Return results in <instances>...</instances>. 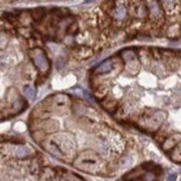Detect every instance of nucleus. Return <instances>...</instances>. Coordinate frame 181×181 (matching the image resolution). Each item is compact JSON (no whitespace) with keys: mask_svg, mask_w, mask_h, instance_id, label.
Here are the masks:
<instances>
[{"mask_svg":"<svg viewBox=\"0 0 181 181\" xmlns=\"http://www.w3.org/2000/svg\"><path fill=\"white\" fill-rule=\"evenodd\" d=\"M31 56H32V59H34V63L35 65L38 67V69L42 73H46V72L49 69V63H48V59L46 57L45 53L44 50L42 49H34L31 52Z\"/></svg>","mask_w":181,"mask_h":181,"instance_id":"obj_4","label":"nucleus"},{"mask_svg":"<svg viewBox=\"0 0 181 181\" xmlns=\"http://www.w3.org/2000/svg\"><path fill=\"white\" fill-rule=\"evenodd\" d=\"M175 179H177V175H169L168 178H167V181H175Z\"/></svg>","mask_w":181,"mask_h":181,"instance_id":"obj_14","label":"nucleus"},{"mask_svg":"<svg viewBox=\"0 0 181 181\" xmlns=\"http://www.w3.org/2000/svg\"><path fill=\"white\" fill-rule=\"evenodd\" d=\"M84 97L87 98L90 102H94V97L92 96V94H90V92H87V90H84Z\"/></svg>","mask_w":181,"mask_h":181,"instance_id":"obj_13","label":"nucleus"},{"mask_svg":"<svg viewBox=\"0 0 181 181\" xmlns=\"http://www.w3.org/2000/svg\"><path fill=\"white\" fill-rule=\"evenodd\" d=\"M24 95L30 100H32L36 95V90L35 87H32V86H25L24 87Z\"/></svg>","mask_w":181,"mask_h":181,"instance_id":"obj_9","label":"nucleus"},{"mask_svg":"<svg viewBox=\"0 0 181 181\" xmlns=\"http://www.w3.org/2000/svg\"><path fill=\"white\" fill-rule=\"evenodd\" d=\"M45 104L49 111L57 114H63L69 109L71 101L64 94H56L54 96L48 97L45 101Z\"/></svg>","mask_w":181,"mask_h":181,"instance_id":"obj_3","label":"nucleus"},{"mask_svg":"<svg viewBox=\"0 0 181 181\" xmlns=\"http://www.w3.org/2000/svg\"><path fill=\"white\" fill-rule=\"evenodd\" d=\"M143 180L144 181H154L155 180V175L154 173H152V172L146 173L144 177H143Z\"/></svg>","mask_w":181,"mask_h":181,"instance_id":"obj_12","label":"nucleus"},{"mask_svg":"<svg viewBox=\"0 0 181 181\" xmlns=\"http://www.w3.org/2000/svg\"><path fill=\"white\" fill-rule=\"evenodd\" d=\"M31 153V151L29 150V148H19L17 149V155L18 157H26V155H29Z\"/></svg>","mask_w":181,"mask_h":181,"instance_id":"obj_11","label":"nucleus"},{"mask_svg":"<svg viewBox=\"0 0 181 181\" xmlns=\"http://www.w3.org/2000/svg\"><path fill=\"white\" fill-rule=\"evenodd\" d=\"M47 151L58 159H69L75 152L74 138L69 133H56L42 142Z\"/></svg>","mask_w":181,"mask_h":181,"instance_id":"obj_1","label":"nucleus"},{"mask_svg":"<svg viewBox=\"0 0 181 181\" xmlns=\"http://www.w3.org/2000/svg\"><path fill=\"white\" fill-rule=\"evenodd\" d=\"M148 5H149L148 7H149L151 15H153V16H158L159 13H160V9H159L158 2H155V1H150Z\"/></svg>","mask_w":181,"mask_h":181,"instance_id":"obj_10","label":"nucleus"},{"mask_svg":"<svg viewBox=\"0 0 181 181\" xmlns=\"http://www.w3.org/2000/svg\"><path fill=\"white\" fill-rule=\"evenodd\" d=\"M180 138H181V135H173L172 138H170L169 140H167L165 143L163 144V149L169 150V149H171V148H173V146H175L179 141V140H177V139H180Z\"/></svg>","mask_w":181,"mask_h":181,"instance_id":"obj_6","label":"nucleus"},{"mask_svg":"<svg viewBox=\"0 0 181 181\" xmlns=\"http://www.w3.org/2000/svg\"><path fill=\"white\" fill-rule=\"evenodd\" d=\"M112 69V61H103L101 65H98L96 68V73L98 74H105Z\"/></svg>","mask_w":181,"mask_h":181,"instance_id":"obj_5","label":"nucleus"},{"mask_svg":"<svg viewBox=\"0 0 181 181\" xmlns=\"http://www.w3.org/2000/svg\"><path fill=\"white\" fill-rule=\"evenodd\" d=\"M126 15V10L123 6H117L115 9L113 10V16L116 19H123Z\"/></svg>","mask_w":181,"mask_h":181,"instance_id":"obj_7","label":"nucleus"},{"mask_svg":"<svg viewBox=\"0 0 181 181\" xmlns=\"http://www.w3.org/2000/svg\"><path fill=\"white\" fill-rule=\"evenodd\" d=\"M75 167L88 173H98L103 169L102 159L93 151H84L77 155L75 160Z\"/></svg>","mask_w":181,"mask_h":181,"instance_id":"obj_2","label":"nucleus"},{"mask_svg":"<svg viewBox=\"0 0 181 181\" xmlns=\"http://www.w3.org/2000/svg\"><path fill=\"white\" fill-rule=\"evenodd\" d=\"M171 158L173 161L175 162H181V143L178 146H175V150L171 153Z\"/></svg>","mask_w":181,"mask_h":181,"instance_id":"obj_8","label":"nucleus"},{"mask_svg":"<svg viewBox=\"0 0 181 181\" xmlns=\"http://www.w3.org/2000/svg\"><path fill=\"white\" fill-rule=\"evenodd\" d=\"M180 181H181V180H180Z\"/></svg>","mask_w":181,"mask_h":181,"instance_id":"obj_15","label":"nucleus"}]
</instances>
